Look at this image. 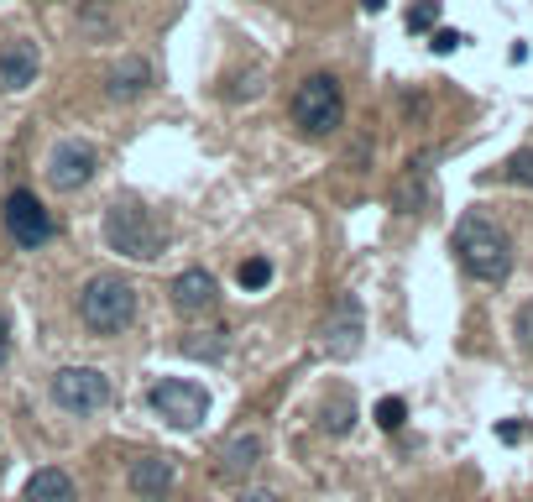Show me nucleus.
Returning a JSON list of instances; mask_svg holds the SVG:
<instances>
[{"label":"nucleus","instance_id":"obj_1","mask_svg":"<svg viewBox=\"0 0 533 502\" xmlns=\"http://www.w3.org/2000/svg\"><path fill=\"white\" fill-rule=\"evenodd\" d=\"M455 251H460V262H466V272L481 283H502L507 272H513V241L486 215H466L455 225Z\"/></svg>","mask_w":533,"mask_h":502},{"label":"nucleus","instance_id":"obj_2","mask_svg":"<svg viewBox=\"0 0 533 502\" xmlns=\"http://www.w3.org/2000/svg\"><path fill=\"white\" fill-rule=\"evenodd\" d=\"M79 319L95 335H121L131 319H136V288L115 272H95L79 293Z\"/></svg>","mask_w":533,"mask_h":502},{"label":"nucleus","instance_id":"obj_3","mask_svg":"<svg viewBox=\"0 0 533 502\" xmlns=\"http://www.w3.org/2000/svg\"><path fill=\"white\" fill-rule=\"evenodd\" d=\"M293 126L304 136H330L345 121V95H340V79L335 74H309L304 84L293 89Z\"/></svg>","mask_w":533,"mask_h":502},{"label":"nucleus","instance_id":"obj_4","mask_svg":"<svg viewBox=\"0 0 533 502\" xmlns=\"http://www.w3.org/2000/svg\"><path fill=\"white\" fill-rule=\"evenodd\" d=\"M105 246L131 257V262H152L157 251L168 246V236H162V225L142 210V204H110L105 210Z\"/></svg>","mask_w":533,"mask_h":502},{"label":"nucleus","instance_id":"obj_5","mask_svg":"<svg viewBox=\"0 0 533 502\" xmlns=\"http://www.w3.org/2000/svg\"><path fill=\"white\" fill-rule=\"evenodd\" d=\"M147 403H152V414L168 424V429H199L204 419H210V393H204L199 382H189V377L152 382Z\"/></svg>","mask_w":533,"mask_h":502},{"label":"nucleus","instance_id":"obj_6","mask_svg":"<svg viewBox=\"0 0 533 502\" xmlns=\"http://www.w3.org/2000/svg\"><path fill=\"white\" fill-rule=\"evenodd\" d=\"M53 403L63 408V414H79L84 419V414H95V408L110 403V382L95 367H63L53 377Z\"/></svg>","mask_w":533,"mask_h":502},{"label":"nucleus","instance_id":"obj_7","mask_svg":"<svg viewBox=\"0 0 533 502\" xmlns=\"http://www.w3.org/2000/svg\"><path fill=\"white\" fill-rule=\"evenodd\" d=\"M0 215H6L11 241H16V246H27V251L48 246V241H53V231H58L53 215H48V204H42L32 189H16V194L6 199V210H0Z\"/></svg>","mask_w":533,"mask_h":502},{"label":"nucleus","instance_id":"obj_8","mask_svg":"<svg viewBox=\"0 0 533 502\" xmlns=\"http://www.w3.org/2000/svg\"><path fill=\"white\" fill-rule=\"evenodd\" d=\"M95 168H100L95 147L79 142V136H68V142H58L53 157H48V184L63 189V194H74V189H84L89 178H95Z\"/></svg>","mask_w":533,"mask_h":502},{"label":"nucleus","instance_id":"obj_9","mask_svg":"<svg viewBox=\"0 0 533 502\" xmlns=\"http://www.w3.org/2000/svg\"><path fill=\"white\" fill-rule=\"evenodd\" d=\"M361 335H366V319H361V299L356 293H340V304L324 319V351L335 361H351L361 351Z\"/></svg>","mask_w":533,"mask_h":502},{"label":"nucleus","instance_id":"obj_10","mask_svg":"<svg viewBox=\"0 0 533 502\" xmlns=\"http://www.w3.org/2000/svg\"><path fill=\"white\" fill-rule=\"evenodd\" d=\"M126 482H131V492L142 502H162L173 492V482H178V461L173 455H142V461H131Z\"/></svg>","mask_w":533,"mask_h":502},{"label":"nucleus","instance_id":"obj_11","mask_svg":"<svg viewBox=\"0 0 533 502\" xmlns=\"http://www.w3.org/2000/svg\"><path fill=\"white\" fill-rule=\"evenodd\" d=\"M215 304H220V283L204 267H189V272H178V278H173V309L178 314L199 319V314H210Z\"/></svg>","mask_w":533,"mask_h":502},{"label":"nucleus","instance_id":"obj_12","mask_svg":"<svg viewBox=\"0 0 533 502\" xmlns=\"http://www.w3.org/2000/svg\"><path fill=\"white\" fill-rule=\"evenodd\" d=\"M37 63H42L37 42H27V37L6 42V48H0V89H6V95H16V89H27V84L37 79Z\"/></svg>","mask_w":533,"mask_h":502},{"label":"nucleus","instance_id":"obj_13","mask_svg":"<svg viewBox=\"0 0 533 502\" xmlns=\"http://www.w3.org/2000/svg\"><path fill=\"white\" fill-rule=\"evenodd\" d=\"M257 461H262V435L257 429H236V435L220 445V466L215 471H220V482H241Z\"/></svg>","mask_w":533,"mask_h":502},{"label":"nucleus","instance_id":"obj_14","mask_svg":"<svg viewBox=\"0 0 533 502\" xmlns=\"http://www.w3.org/2000/svg\"><path fill=\"white\" fill-rule=\"evenodd\" d=\"M147 84H152V63H147V58H121V63L110 68V95H115V100L147 95Z\"/></svg>","mask_w":533,"mask_h":502},{"label":"nucleus","instance_id":"obj_15","mask_svg":"<svg viewBox=\"0 0 533 502\" xmlns=\"http://www.w3.org/2000/svg\"><path fill=\"white\" fill-rule=\"evenodd\" d=\"M27 502H79V487H74V476L48 466V471H37L32 482H27Z\"/></svg>","mask_w":533,"mask_h":502},{"label":"nucleus","instance_id":"obj_16","mask_svg":"<svg viewBox=\"0 0 533 502\" xmlns=\"http://www.w3.org/2000/svg\"><path fill=\"white\" fill-rule=\"evenodd\" d=\"M351 424H356V398L335 393L330 403H324V429H330V435H351Z\"/></svg>","mask_w":533,"mask_h":502},{"label":"nucleus","instance_id":"obj_17","mask_svg":"<svg viewBox=\"0 0 533 502\" xmlns=\"http://www.w3.org/2000/svg\"><path fill=\"white\" fill-rule=\"evenodd\" d=\"M183 356H204V361H220L225 356V330H204L183 340Z\"/></svg>","mask_w":533,"mask_h":502},{"label":"nucleus","instance_id":"obj_18","mask_svg":"<svg viewBox=\"0 0 533 502\" xmlns=\"http://www.w3.org/2000/svg\"><path fill=\"white\" fill-rule=\"evenodd\" d=\"M236 278H241V288L257 293V288H267V283H272V262H267V257H246Z\"/></svg>","mask_w":533,"mask_h":502},{"label":"nucleus","instance_id":"obj_19","mask_svg":"<svg viewBox=\"0 0 533 502\" xmlns=\"http://www.w3.org/2000/svg\"><path fill=\"white\" fill-rule=\"evenodd\" d=\"M439 21V0H413L408 6V32H434Z\"/></svg>","mask_w":533,"mask_h":502},{"label":"nucleus","instance_id":"obj_20","mask_svg":"<svg viewBox=\"0 0 533 502\" xmlns=\"http://www.w3.org/2000/svg\"><path fill=\"white\" fill-rule=\"evenodd\" d=\"M403 419H408V403L403 398H382L377 403V424L382 429H403Z\"/></svg>","mask_w":533,"mask_h":502},{"label":"nucleus","instance_id":"obj_21","mask_svg":"<svg viewBox=\"0 0 533 502\" xmlns=\"http://www.w3.org/2000/svg\"><path fill=\"white\" fill-rule=\"evenodd\" d=\"M507 178H513V184H528V189H533V147L507 157Z\"/></svg>","mask_w":533,"mask_h":502},{"label":"nucleus","instance_id":"obj_22","mask_svg":"<svg viewBox=\"0 0 533 502\" xmlns=\"http://www.w3.org/2000/svg\"><path fill=\"white\" fill-rule=\"evenodd\" d=\"M513 335H518V346H523V351H533V304H523V309H518Z\"/></svg>","mask_w":533,"mask_h":502},{"label":"nucleus","instance_id":"obj_23","mask_svg":"<svg viewBox=\"0 0 533 502\" xmlns=\"http://www.w3.org/2000/svg\"><path fill=\"white\" fill-rule=\"evenodd\" d=\"M460 42H466V37H460V32H450V27H434V37H429V48H434V53H455V48H460Z\"/></svg>","mask_w":533,"mask_h":502},{"label":"nucleus","instance_id":"obj_24","mask_svg":"<svg viewBox=\"0 0 533 502\" xmlns=\"http://www.w3.org/2000/svg\"><path fill=\"white\" fill-rule=\"evenodd\" d=\"M497 440H502V445H518V440H528V424H513V419L497 424Z\"/></svg>","mask_w":533,"mask_h":502},{"label":"nucleus","instance_id":"obj_25","mask_svg":"<svg viewBox=\"0 0 533 502\" xmlns=\"http://www.w3.org/2000/svg\"><path fill=\"white\" fill-rule=\"evenodd\" d=\"M6 351H11V325H6V314H0V361H6Z\"/></svg>","mask_w":533,"mask_h":502},{"label":"nucleus","instance_id":"obj_26","mask_svg":"<svg viewBox=\"0 0 533 502\" xmlns=\"http://www.w3.org/2000/svg\"><path fill=\"white\" fill-rule=\"evenodd\" d=\"M241 502H283V497H277V492H246Z\"/></svg>","mask_w":533,"mask_h":502},{"label":"nucleus","instance_id":"obj_27","mask_svg":"<svg viewBox=\"0 0 533 502\" xmlns=\"http://www.w3.org/2000/svg\"><path fill=\"white\" fill-rule=\"evenodd\" d=\"M382 6H387V0H361V11H372V16H377Z\"/></svg>","mask_w":533,"mask_h":502}]
</instances>
